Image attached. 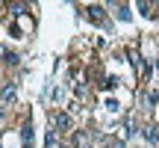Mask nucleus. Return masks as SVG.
I'll return each mask as SVG.
<instances>
[{"label": "nucleus", "instance_id": "nucleus-6", "mask_svg": "<svg viewBox=\"0 0 159 148\" xmlns=\"http://www.w3.org/2000/svg\"><path fill=\"white\" fill-rule=\"evenodd\" d=\"M56 133L59 131H47V136H44V145L47 148H56Z\"/></svg>", "mask_w": 159, "mask_h": 148}, {"label": "nucleus", "instance_id": "nucleus-11", "mask_svg": "<svg viewBox=\"0 0 159 148\" xmlns=\"http://www.w3.org/2000/svg\"><path fill=\"white\" fill-rule=\"evenodd\" d=\"M9 12H12V15H21V12H24V3H12Z\"/></svg>", "mask_w": 159, "mask_h": 148}, {"label": "nucleus", "instance_id": "nucleus-10", "mask_svg": "<svg viewBox=\"0 0 159 148\" xmlns=\"http://www.w3.org/2000/svg\"><path fill=\"white\" fill-rule=\"evenodd\" d=\"M118 107H121V104L115 101V98H109V101H106V110H109V113H115V110H118Z\"/></svg>", "mask_w": 159, "mask_h": 148}, {"label": "nucleus", "instance_id": "nucleus-3", "mask_svg": "<svg viewBox=\"0 0 159 148\" xmlns=\"http://www.w3.org/2000/svg\"><path fill=\"white\" fill-rule=\"evenodd\" d=\"M89 18H91L94 24H103V18H106V15H103L100 6H89Z\"/></svg>", "mask_w": 159, "mask_h": 148}, {"label": "nucleus", "instance_id": "nucleus-12", "mask_svg": "<svg viewBox=\"0 0 159 148\" xmlns=\"http://www.w3.org/2000/svg\"><path fill=\"white\" fill-rule=\"evenodd\" d=\"M144 101H148V104H159V92H150V95L144 98Z\"/></svg>", "mask_w": 159, "mask_h": 148}, {"label": "nucleus", "instance_id": "nucleus-8", "mask_svg": "<svg viewBox=\"0 0 159 148\" xmlns=\"http://www.w3.org/2000/svg\"><path fill=\"white\" fill-rule=\"evenodd\" d=\"M115 86H118V80H115V77H106L100 83V89H115Z\"/></svg>", "mask_w": 159, "mask_h": 148}, {"label": "nucleus", "instance_id": "nucleus-9", "mask_svg": "<svg viewBox=\"0 0 159 148\" xmlns=\"http://www.w3.org/2000/svg\"><path fill=\"white\" fill-rule=\"evenodd\" d=\"M124 139H133V121L130 119L124 121Z\"/></svg>", "mask_w": 159, "mask_h": 148}, {"label": "nucleus", "instance_id": "nucleus-7", "mask_svg": "<svg viewBox=\"0 0 159 148\" xmlns=\"http://www.w3.org/2000/svg\"><path fill=\"white\" fill-rule=\"evenodd\" d=\"M115 15L121 18V21H130V6H118V12Z\"/></svg>", "mask_w": 159, "mask_h": 148}, {"label": "nucleus", "instance_id": "nucleus-13", "mask_svg": "<svg viewBox=\"0 0 159 148\" xmlns=\"http://www.w3.org/2000/svg\"><path fill=\"white\" fill-rule=\"evenodd\" d=\"M156 68H159V62H156Z\"/></svg>", "mask_w": 159, "mask_h": 148}, {"label": "nucleus", "instance_id": "nucleus-5", "mask_svg": "<svg viewBox=\"0 0 159 148\" xmlns=\"http://www.w3.org/2000/svg\"><path fill=\"white\" fill-rule=\"evenodd\" d=\"M0 98H3V101H9V104H12V101H15V86H6V89L0 92Z\"/></svg>", "mask_w": 159, "mask_h": 148}, {"label": "nucleus", "instance_id": "nucleus-2", "mask_svg": "<svg viewBox=\"0 0 159 148\" xmlns=\"http://www.w3.org/2000/svg\"><path fill=\"white\" fill-rule=\"evenodd\" d=\"M144 139H148L150 145H156L159 142V127L156 125H148V127H144Z\"/></svg>", "mask_w": 159, "mask_h": 148}, {"label": "nucleus", "instance_id": "nucleus-1", "mask_svg": "<svg viewBox=\"0 0 159 148\" xmlns=\"http://www.w3.org/2000/svg\"><path fill=\"white\" fill-rule=\"evenodd\" d=\"M53 127L68 131V127H71V116H68V113H56V116H53Z\"/></svg>", "mask_w": 159, "mask_h": 148}, {"label": "nucleus", "instance_id": "nucleus-4", "mask_svg": "<svg viewBox=\"0 0 159 148\" xmlns=\"http://www.w3.org/2000/svg\"><path fill=\"white\" fill-rule=\"evenodd\" d=\"M21 139H24V145H30V139H33V125H30V121L21 125Z\"/></svg>", "mask_w": 159, "mask_h": 148}]
</instances>
